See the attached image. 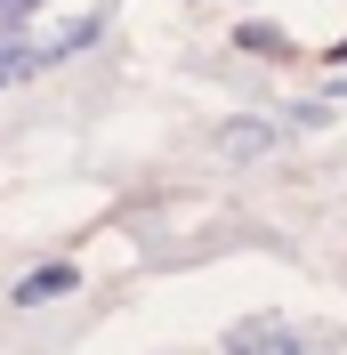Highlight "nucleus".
<instances>
[{
  "label": "nucleus",
  "instance_id": "obj_3",
  "mask_svg": "<svg viewBox=\"0 0 347 355\" xmlns=\"http://www.w3.org/2000/svg\"><path fill=\"white\" fill-rule=\"evenodd\" d=\"M65 291H81V266H33L8 299H17V307H33V299H65Z\"/></svg>",
  "mask_w": 347,
  "mask_h": 355
},
{
  "label": "nucleus",
  "instance_id": "obj_5",
  "mask_svg": "<svg viewBox=\"0 0 347 355\" xmlns=\"http://www.w3.org/2000/svg\"><path fill=\"white\" fill-rule=\"evenodd\" d=\"M235 49H251V57H282L291 41H282L275 24H242V33H235Z\"/></svg>",
  "mask_w": 347,
  "mask_h": 355
},
{
  "label": "nucleus",
  "instance_id": "obj_2",
  "mask_svg": "<svg viewBox=\"0 0 347 355\" xmlns=\"http://www.w3.org/2000/svg\"><path fill=\"white\" fill-rule=\"evenodd\" d=\"M226 347L235 355H291L299 347V323L291 315H251V323H226Z\"/></svg>",
  "mask_w": 347,
  "mask_h": 355
},
{
  "label": "nucleus",
  "instance_id": "obj_4",
  "mask_svg": "<svg viewBox=\"0 0 347 355\" xmlns=\"http://www.w3.org/2000/svg\"><path fill=\"white\" fill-rule=\"evenodd\" d=\"M218 146H226V162H259L266 146H275V130H266V121H235V130L218 137Z\"/></svg>",
  "mask_w": 347,
  "mask_h": 355
},
{
  "label": "nucleus",
  "instance_id": "obj_1",
  "mask_svg": "<svg viewBox=\"0 0 347 355\" xmlns=\"http://www.w3.org/2000/svg\"><path fill=\"white\" fill-rule=\"evenodd\" d=\"M97 33H105V17H73L65 33H17V24H8V33H0V89H8V81H33L41 65H57V57H73V49H89Z\"/></svg>",
  "mask_w": 347,
  "mask_h": 355
},
{
  "label": "nucleus",
  "instance_id": "obj_7",
  "mask_svg": "<svg viewBox=\"0 0 347 355\" xmlns=\"http://www.w3.org/2000/svg\"><path fill=\"white\" fill-rule=\"evenodd\" d=\"M331 65H339V73H347V41H339V49H331Z\"/></svg>",
  "mask_w": 347,
  "mask_h": 355
},
{
  "label": "nucleus",
  "instance_id": "obj_6",
  "mask_svg": "<svg viewBox=\"0 0 347 355\" xmlns=\"http://www.w3.org/2000/svg\"><path fill=\"white\" fill-rule=\"evenodd\" d=\"M41 0H0V24H17V17H33Z\"/></svg>",
  "mask_w": 347,
  "mask_h": 355
}]
</instances>
